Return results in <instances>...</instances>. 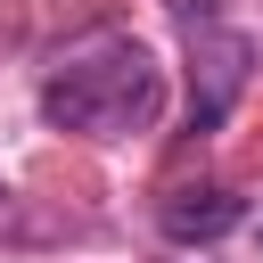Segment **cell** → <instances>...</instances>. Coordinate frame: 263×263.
I'll return each mask as SVG.
<instances>
[{
	"label": "cell",
	"instance_id": "cell-1",
	"mask_svg": "<svg viewBox=\"0 0 263 263\" xmlns=\"http://www.w3.org/2000/svg\"><path fill=\"white\" fill-rule=\"evenodd\" d=\"M156 107H164V74L132 33H90L41 74V115L58 132L123 140V132H148Z\"/></svg>",
	"mask_w": 263,
	"mask_h": 263
},
{
	"label": "cell",
	"instance_id": "cell-2",
	"mask_svg": "<svg viewBox=\"0 0 263 263\" xmlns=\"http://www.w3.org/2000/svg\"><path fill=\"white\" fill-rule=\"evenodd\" d=\"M181 41H189V132H222V115L238 107L247 74H255V41L238 25H222L214 0H173Z\"/></svg>",
	"mask_w": 263,
	"mask_h": 263
},
{
	"label": "cell",
	"instance_id": "cell-3",
	"mask_svg": "<svg viewBox=\"0 0 263 263\" xmlns=\"http://www.w3.org/2000/svg\"><path fill=\"white\" fill-rule=\"evenodd\" d=\"M238 214H247V205H238L230 189H214V181L164 197V230H173V238H222V230H238Z\"/></svg>",
	"mask_w": 263,
	"mask_h": 263
},
{
	"label": "cell",
	"instance_id": "cell-4",
	"mask_svg": "<svg viewBox=\"0 0 263 263\" xmlns=\"http://www.w3.org/2000/svg\"><path fill=\"white\" fill-rule=\"evenodd\" d=\"M0 230H16V205H8V189H0Z\"/></svg>",
	"mask_w": 263,
	"mask_h": 263
}]
</instances>
